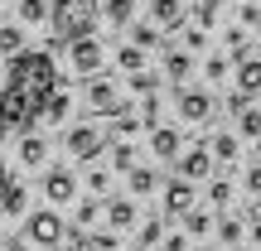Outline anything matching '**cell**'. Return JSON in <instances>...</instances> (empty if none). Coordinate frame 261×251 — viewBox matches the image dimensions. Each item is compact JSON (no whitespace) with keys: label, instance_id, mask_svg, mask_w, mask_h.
Returning <instances> with one entry per match:
<instances>
[{"label":"cell","instance_id":"6da1fadb","mask_svg":"<svg viewBox=\"0 0 261 251\" xmlns=\"http://www.w3.org/2000/svg\"><path fill=\"white\" fill-rule=\"evenodd\" d=\"M58 92V68L48 53H19L10 58L5 68V87H0V121L5 130H19V135H29L34 121H44V106L48 97Z\"/></svg>","mask_w":261,"mask_h":251},{"label":"cell","instance_id":"7a4b0ae2","mask_svg":"<svg viewBox=\"0 0 261 251\" xmlns=\"http://www.w3.org/2000/svg\"><path fill=\"white\" fill-rule=\"evenodd\" d=\"M54 5V39L77 44V39H92L97 19H102V0H48Z\"/></svg>","mask_w":261,"mask_h":251},{"label":"cell","instance_id":"3957f363","mask_svg":"<svg viewBox=\"0 0 261 251\" xmlns=\"http://www.w3.org/2000/svg\"><path fill=\"white\" fill-rule=\"evenodd\" d=\"M24 232H29V246H63L68 222H63L58 208H39V213L24 217Z\"/></svg>","mask_w":261,"mask_h":251},{"label":"cell","instance_id":"277c9868","mask_svg":"<svg viewBox=\"0 0 261 251\" xmlns=\"http://www.w3.org/2000/svg\"><path fill=\"white\" fill-rule=\"evenodd\" d=\"M107 140H112V135H107L102 126H73V130L63 135V145H68V155H73V159L92 164V159H97V155L107 150Z\"/></svg>","mask_w":261,"mask_h":251},{"label":"cell","instance_id":"5b68a950","mask_svg":"<svg viewBox=\"0 0 261 251\" xmlns=\"http://www.w3.org/2000/svg\"><path fill=\"white\" fill-rule=\"evenodd\" d=\"M174 164H179V179L198 184V179H208V174H213V164H218V159H213V150H208V140H198V145H189L184 155L174 159Z\"/></svg>","mask_w":261,"mask_h":251},{"label":"cell","instance_id":"8992f818","mask_svg":"<svg viewBox=\"0 0 261 251\" xmlns=\"http://www.w3.org/2000/svg\"><path fill=\"white\" fill-rule=\"evenodd\" d=\"M68 63H73V73L92 77V73H102V63H107V48L97 44V39H77V44H68Z\"/></svg>","mask_w":261,"mask_h":251},{"label":"cell","instance_id":"52a82bcc","mask_svg":"<svg viewBox=\"0 0 261 251\" xmlns=\"http://www.w3.org/2000/svg\"><path fill=\"white\" fill-rule=\"evenodd\" d=\"M174 111H179V121H189V126H208V121H213V97L189 87V92L174 97Z\"/></svg>","mask_w":261,"mask_h":251},{"label":"cell","instance_id":"ba28073f","mask_svg":"<svg viewBox=\"0 0 261 251\" xmlns=\"http://www.w3.org/2000/svg\"><path fill=\"white\" fill-rule=\"evenodd\" d=\"M44 198H48V208L77 203V179L68 174V169H48V174H44Z\"/></svg>","mask_w":261,"mask_h":251},{"label":"cell","instance_id":"9c48e42d","mask_svg":"<svg viewBox=\"0 0 261 251\" xmlns=\"http://www.w3.org/2000/svg\"><path fill=\"white\" fill-rule=\"evenodd\" d=\"M194 184H189V179H165V217H189L194 213Z\"/></svg>","mask_w":261,"mask_h":251},{"label":"cell","instance_id":"30bf717a","mask_svg":"<svg viewBox=\"0 0 261 251\" xmlns=\"http://www.w3.org/2000/svg\"><path fill=\"white\" fill-rule=\"evenodd\" d=\"M87 106H92V111L97 116H116V111H121V97H116V87H112V77H92V82H87Z\"/></svg>","mask_w":261,"mask_h":251},{"label":"cell","instance_id":"8fae6325","mask_svg":"<svg viewBox=\"0 0 261 251\" xmlns=\"http://www.w3.org/2000/svg\"><path fill=\"white\" fill-rule=\"evenodd\" d=\"M136 222H140L136 198H107V227H112V232H130Z\"/></svg>","mask_w":261,"mask_h":251},{"label":"cell","instance_id":"7c38bea8","mask_svg":"<svg viewBox=\"0 0 261 251\" xmlns=\"http://www.w3.org/2000/svg\"><path fill=\"white\" fill-rule=\"evenodd\" d=\"M150 24H155L160 34L179 29L184 24V0H150Z\"/></svg>","mask_w":261,"mask_h":251},{"label":"cell","instance_id":"4fadbf2b","mask_svg":"<svg viewBox=\"0 0 261 251\" xmlns=\"http://www.w3.org/2000/svg\"><path fill=\"white\" fill-rule=\"evenodd\" d=\"M15 155H19V164H24V169H44V159H48V140L39 135V130H29V135H19Z\"/></svg>","mask_w":261,"mask_h":251},{"label":"cell","instance_id":"5bb4252c","mask_svg":"<svg viewBox=\"0 0 261 251\" xmlns=\"http://www.w3.org/2000/svg\"><path fill=\"white\" fill-rule=\"evenodd\" d=\"M179 145H184V140H179V130H174V126L150 130V155H155V159H179Z\"/></svg>","mask_w":261,"mask_h":251},{"label":"cell","instance_id":"9a60e30c","mask_svg":"<svg viewBox=\"0 0 261 251\" xmlns=\"http://www.w3.org/2000/svg\"><path fill=\"white\" fill-rule=\"evenodd\" d=\"M237 92L252 102V97H261V58H242L237 63Z\"/></svg>","mask_w":261,"mask_h":251},{"label":"cell","instance_id":"2e32d148","mask_svg":"<svg viewBox=\"0 0 261 251\" xmlns=\"http://www.w3.org/2000/svg\"><path fill=\"white\" fill-rule=\"evenodd\" d=\"M208 150H213V159L232 164V159H242V135H232V130H218V135L208 140Z\"/></svg>","mask_w":261,"mask_h":251},{"label":"cell","instance_id":"e0dca14e","mask_svg":"<svg viewBox=\"0 0 261 251\" xmlns=\"http://www.w3.org/2000/svg\"><path fill=\"white\" fill-rule=\"evenodd\" d=\"M24 208H29V188L10 179V184H5V198H0V217H24Z\"/></svg>","mask_w":261,"mask_h":251},{"label":"cell","instance_id":"ac0fdd59","mask_svg":"<svg viewBox=\"0 0 261 251\" xmlns=\"http://www.w3.org/2000/svg\"><path fill=\"white\" fill-rule=\"evenodd\" d=\"M19 24H39V19H54V5L48 0H15Z\"/></svg>","mask_w":261,"mask_h":251},{"label":"cell","instance_id":"d6986e66","mask_svg":"<svg viewBox=\"0 0 261 251\" xmlns=\"http://www.w3.org/2000/svg\"><path fill=\"white\" fill-rule=\"evenodd\" d=\"M189 73H194V58H189L184 48H169V53H165V77H169V82H184Z\"/></svg>","mask_w":261,"mask_h":251},{"label":"cell","instance_id":"ffe728a7","mask_svg":"<svg viewBox=\"0 0 261 251\" xmlns=\"http://www.w3.org/2000/svg\"><path fill=\"white\" fill-rule=\"evenodd\" d=\"M213 232L223 237V246H242V232H247V222H242L237 213H223V217H218V227H213Z\"/></svg>","mask_w":261,"mask_h":251},{"label":"cell","instance_id":"44dd1931","mask_svg":"<svg viewBox=\"0 0 261 251\" xmlns=\"http://www.w3.org/2000/svg\"><path fill=\"white\" fill-rule=\"evenodd\" d=\"M0 53L5 58L24 53V24H0Z\"/></svg>","mask_w":261,"mask_h":251},{"label":"cell","instance_id":"7402d4cb","mask_svg":"<svg viewBox=\"0 0 261 251\" xmlns=\"http://www.w3.org/2000/svg\"><path fill=\"white\" fill-rule=\"evenodd\" d=\"M126 179H130V193H140V198L160 188V174H155V169H145V164H136V169L126 174Z\"/></svg>","mask_w":261,"mask_h":251},{"label":"cell","instance_id":"603a6c76","mask_svg":"<svg viewBox=\"0 0 261 251\" xmlns=\"http://www.w3.org/2000/svg\"><path fill=\"white\" fill-rule=\"evenodd\" d=\"M68 111H73V97H68V92H54V97H48V106H44V121L48 126H63Z\"/></svg>","mask_w":261,"mask_h":251},{"label":"cell","instance_id":"cb8c5ba5","mask_svg":"<svg viewBox=\"0 0 261 251\" xmlns=\"http://www.w3.org/2000/svg\"><path fill=\"white\" fill-rule=\"evenodd\" d=\"M112 169H121V174L136 169V145L130 140H112Z\"/></svg>","mask_w":261,"mask_h":251},{"label":"cell","instance_id":"d4e9b609","mask_svg":"<svg viewBox=\"0 0 261 251\" xmlns=\"http://www.w3.org/2000/svg\"><path fill=\"white\" fill-rule=\"evenodd\" d=\"M102 15H107V24H130V15H136V0H107Z\"/></svg>","mask_w":261,"mask_h":251},{"label":"cell","instance_id":"484cf974","mask_svg":"<svg viewBox=\"0 0 261 251\" xmlns=\"http://www.w3.org/2000/svg\"><path fill=\"white\" fill-rule=\"evenodd\" d=\"M116 63H121V73H145V48H140V44H126L121 53H116Z\"/></svg>","mask_w":261,"mask_h":251},{"label":"cell","instance_id":"4316f807","mask_svg":"<svg viewBox=\"0 0 261 251\" xmlns=\"http://www.w3.org/2000/svg\"><path fill=\"white\" fill-rule=\"evenodd\" d=\"M237 135L242 140H261V111L256 106H247V111L237 116Z\"/></svg>","mask_w":261,"mask_h":251},{"label":"cell","instance_id":"83f0119b","mask_svg":"<svg viewBox=\"0 0 261 251\" xmlns=\"http://www.w3.org/2000/svg\"><path fill=\"white\" fill-rule=\"evenodd\" d=\"M97 217H107V198H87V203H77V227H92Z\"/></svg>","mask_w":261,"mask_h":251},{"label":"cell","instance_id":"f1b7e54d","mask_svg":"<svg viewBox=\"0 0 261 251\" xmlns=\"http://www.w3.org/2000/svg\"><path fill=\"white\" fill-rule=\"evenodd\" d=\"M232 193H237V188H232V184H227V179H213V184H208V203H213V208H218V213H223V208H227V203H232Z\"/></svg>","mask_w":261,"mask_h":251},{"label":"cell","instance_id":"f546056e","mask_svg":"<svg viewBox=\"0 0 261 251\" xmlns=\"http://www.w3.org/2000/svg\"><path fill=\"white\" fill-rule=\"evenodd\" d=\"M165 217H145V227H140V246H160L165 242Z\"/></svg>","mask_w":261,"mask_h":251},{"label":"cell","instance_id":"4dcf8cb0","mask_svg":"<svg viewBox=\"0 0 261 251\" xmlns=\"http://www.w3.org/2000/svg\"><path fill=\"white\" fill-rule=\"evenodd\" d=\"M130 44H140L150 53V48H160V29L155 24H130Z\"/></svg>","mask_w":261,"mask_h":251},{"label":"cell","instance_id":"1f68e13d","mask_svg":"<svg viewBox=\"0 0 261 251\" xmlns=\"http://www.w3.org/2000/svg\"><path fill=\"white\" fill-rule=\"evenodd\" d=\"M213 227H218V222H213L208 213H198V208L184 217V232H189V237H203V232H213Z\"/></svg>","mask_w":261,"mask_h":251},{"label":"cell","instance_id":"d6a6232c","mask_svg":"<svg viewBox=\"0 0 261 251\" xmlns=\"http://www.w3.org/2000/svg\"><path fill=\"white\" fill-rule=\"evenodd\" d=\"M218 5H223V0H198V5H194V19H198V29H213V19H218Z\"/></svg>","mask_w":261,"mask_h":251},{"label":"cell","instance_id":"836d02e7","mask_svg":"<svg viewBox=\"0 0 261 251\" xmlns=\"http://www.w3.org/2000/svg\"><path fill=\"white\" fill-rule=\"evenodd\" d=\"M130 92L155 97V92H160V77H155V73H130Z\"/></svg>","mask_w":261,"mask_h":251},{"label":"cell","instance_id":"e575fe53","mask_svg":"<svg viewBox=\"0 0 261 251\" xmlns=\"http://www.w3.org/2000/svg\"><path fill=\"white\" fill-rule=\"evenodd\" d=\"M203 73H208V82H223V77L232 73V63H227L223 53H213V58H208V63H203Z\"/></svg>","mask_w":261,"mask_h":251},{"label":"cell","instance_id":"d590c367","mask_svg":"<svg viewBox=\"0 0 261 251\" xmlns=\"http://www.w3.org/2000/svg\"><path fill=\"white\" fill-rule=\"evenodd\" d=\"M227 48H232V58H237V63L247 58V29H242V24H232V29H227Z\"/></svg>","mask_w":261,"mask_h":251},{"label":"cell","instance_id":"8d00e7d4","mask_svg":"<svg viewBox=\"0 0 261 251\" xmlns=\"http://www.w3.org/2000/svg\"><path fill=\"white\" fill-rule=\"evenodd\" d=\"M242 188H247V193H252V203H261V159H256L252 169H247V179H242Z\"/></svg>","mask_w":261,"mask_h":251},{"label":"cell","instance_id":"74e56055","mask_svg":"<svg viewBox=\"0 0 261 251\" xmlns=\"http://www.w3.org/2000/svg\"><path fill=\"white\" fill-rule=\"evenodd\" d=\"M87 188H92L97 198H107V188H112V174H107V169H92V174H87Z\"/></svg>","mask_w":261,"mask_h":251},{"label":"cell","instance_id":"f35d334b","mask_svg":"<svg viewBox=\"0 0 261 251\" xmlns=\"http://www.w3.org/2000/svg\"><path fill=\"white\" fill-rule=\"evenodd\" d=\"M203 44H208V29H198V24H194V29L184 34V48H194V53H198Z\"/></svg>","mask_w":261,"mask_h":251},{"label":"cell","instance_id":"ab89813d","mask_svg":"<svg viewBox=\"0 0 261 251\" xmlns=\"http://www.w3.org/2000/svg\"><path fill=\"white\" fill-rule=\"evenodd\" d=\"M247 24H261V5H256V0H247V5H242V29Z\"/></svg>","mask_w":261,"mask_h":251},{"label":"cell","instance_id":"60d3db41","mask_svg":"<svg viewBox=\"0 0 261 251\" xmlns=\"http://www.w3.org/2000/svg\"><path fill=\"white\" fill-rule=\"evenodd\" d=\"M189 246V232H169L165 237V251H184Z\"/></svg>","mask_w":261,"mask_h":251},{"label":"cell","instance_id":"b9f144b4","mask_svg":"<svg viewBox=\"0 0 261 251\" xmlns=\"http://www.w3.org/2000/svg\"><path fill=\"white\" fill-rule=\"evenodd\" d=\"M5 184H10V174H5V155H0V198H5Z\"/></svg>","mask_w":261,"mask_h":251},{"label":"cell","instance_id":"7bdbcfd3","mask_svg":"<svg viewBox=\"0 0 261 251\" xmlns=\"http://www.w3.org/2000/svg\"><path fill=\"white\" fill-rule=\"evenodd\" d=\"M5 251H34V246H29V242H15V246H5Z\"/></svg>","mask_w":261,"mask_h":251},{"label":"cell","instance_id":"ee69618b","mask_svg":"<svg viewBox=\"0 0 261 251\" xmlns=\"http://www.w3.org/2000/svg\"><path fill=\"white\" fill-rule=\"evenodd\" d=\"M130 251H150V246H130Z\"/></svg>","mask_w":261,"mask_h":251},{"label":"cell","instance_id":"f6af8a7d","mask_svg":"<svg viewBox=\"0 0 261 251\" xmlns=\"http://www.w3.org/2000/svg\"><path fill=\"white\" fill-rule=\"evenodd\" d=\"M0 251H5V237H0Z\"/></svg>","mask_w":261,"mask_h":251},{"label":"cell","instance_id":"bcb514c9","mask_svg":"<svg viewBox=\"0 0 261 251\" xmlns=\"http://www.w3.org/2000/svg\"><path fill=\"white\" fill-rule=\"evenodd\" d=\"M0 135H5V121H0Z\"/></svg>","mask_w":261,"mask_h":251}]
</instances>
